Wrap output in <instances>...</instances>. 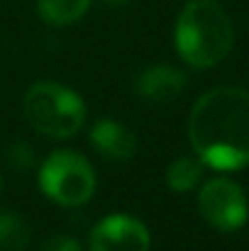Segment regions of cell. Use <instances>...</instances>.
<instances>
[{
    "label": "cell",
    "mask_w": 249,
    "mask_h": 251,
    "mask_svg": "<svg viewBox=\"0 0 249 251\" xmlns=\"http://www.w3.org/2000/svg\"><path fill=\"white\" fill-rule=\"evenodd\" d=\"M188 139L198 159L218 171L249 164V93L245 88H213L198 98L188 117Z\"/></svg>",
    "instance_id": "cell-1"
},
{
    "label": "cell",
    "mask_w": 249,
    "mask_h": 251,
    "mask_svg": "<svg viewBox=\"0 0 249 251\" xmlns=\"http://www.w3.org/2000/svg\"><path fill=\"white\" fill-rule=\"evenodd\" d=\"M176 51L193 69L220 64L235 42L232 20L215 0H191L176 20Z\"/></svg>",
    "instance_id": "cell-2"
},
{
    "label": "cell",
    "mask_w": 249,
    "mask_h": 251,
    "mask_svg": "<svg viewBox=\"0 0 249 251\" xmlns=\"http://www.w3.org/2000/svg\"><path fill=\"white\" fill-rule=\"evenodd\" d=\"M27 122L44 137L69 139L85 122V105L71 88L52 81L34 83L25 95Z\"/></svg>",
    "instance_id": "cell-3"
},
{
    "label": "cell",
    "mask_w": 249,
    "mask_h": 251,
    "mask_svg": "<svg viewBox=\"0 0 249 251\" xmlns=\"http://www.w3.org/2000/svg\"><path fill=\"white\" fill-rule=\"evenodd\" d=\"M39 185L54 202L76 207L88 202L95 193V173L85 156L71 149H59L49 154L39 168Z\"/></svg>",
    "instance_id": "cell-4"
},
{
    "label": "cell",
    "mask_w": 249,
    "mask_h": 251,
    "mask_svg": "<svg viewBox=\"0 0 249 251\" xmlns=\"http://www.w3.org/2000/svg\"><path fill=\"white\" fill-rule=\"evenodd\" d=\"M198 207L205 222L218 232H237L249 220L245 190L230 178H213L198 193Z\"/></svg>",
    "instance_id": "cell-5"
},
{
    "label": "cell",
    "mask_w": 249,
    "mask_h": 251,
    "mask_svg": "<svg viewBox=\"0 0 249 251\" xmlns=\"http://www.w3.org/2000/svg\"><path fill=\"white\" fill-rule=\"evenodd\" d=\"M149 229L130 215H110L100 220L88 239L90 251H149Z\"/></svg>",
    "instance_id": "cell-6"
},
{
    "label": "cell",
    "mask_w": 249,
    "mask_h": 251,
    "mask_svg": "<svg viewBox=\"0 0 249 251\" xmlns=\"http://www.w3.org/2000/svg\"><path fill=\"white\" fill-rule=\"evenodd\" d=\"M183 88H186V74L173 66H166V64L147 66L135 78L137 95H142L144 100H152V102H168V100L178 98Z\"/></svg>",
    "instance_id": "cell-7"
},
{
    "label": "cell",
    "mask_w": 249,
    "mask_h": 251,
    "mask_svg": "<svg viewBox=\"0 0 249 251\" xmlns=\"http://www.w3.org/2000/svg\"><path fill=\"white\" fill-rule=\"evenodd\" d=\"M90 144L95 147L98 154H103L105 159H115V161H125L135 156L137 151V139L130 132V127L115 120L95 122L90 129Z\"/></svg>",
    "instance_id": "cell-8"
},
{
    "label": "cell",
    "mask_w": 249,
    "mask_h": 251,
    "mask_svg": "<svg viewBox=\"0 0 249 251\" xmlns=\"http://www.w3.org/2000/svg\"><path fill=\"white\" fill-rule=\"evenodd\" d=\"M90 0H37V10L49 25H71L88 12Z\"/></svg>",
    "instance_id": "cell-9"
},
{
    "label": "cell",
    "mask_w": 249,
    "mask_h": 251,
    "mask_svg": "<svg viewBox=\"0 0 249 251\" xmlns=\"http://www.w3.org/2000/svg\"><path fill=\"white\" fill-rule=\"evenodd\" d=\"M200 176H203V161L181 156L166 168V185L173 193H188L200 183Z\"/></svg>",
    "instance_id": "cell-10"
},
{
    "label": "cell",
    "mask_w": 249,
    "mask_h": 251,
    "mask_svg": "<svg viewBox=\"0 0 249 251\" xmlns=\"http://www.w3.org/2000/svg\"><path fill=\"white\" fill-rule=\"evenodd\" d=\"M29 242V229L25 220L10 212H0V247L5 249H25Z\"/></svg>",
    "instance_id": "cell-11"
},
{
    "label": "cell",
    "mask_w": 249,
    "mask_h": 251,
    "mask_svg": "<svg viewBox=\"0 0 249 251\" xmlns=\"http://www.w3.org/2000/svg\"><path fill=\"white\" fill-rule=\"evenodd\" d=\"M7 161H10V166H12V168L27 171V168L32 166V161H34L29 144H25V142H17V144H12V147L7 149Z\"/></svg>",
    "instance_id": "cell-12"
},
{
    "label": "cell",
    "mask_w": 249,
    "mask_h": 251,
    "mask_svg": "<svg viewBox=\"0 0 249 251\" xmlns=\"http://www.w3.org/2000/svg\"><path fill=\"white\" fill-rule=\"evenodd\" d=\"M42 251H81V244L69 234H54L42 244Z\"/></svg>",
    "instance_id": "cell-13"
},
{
    "label": "cell",
    "mask_w": 249,
    "mask_h": 251,
    "mask_svg": "<svg viewBox=\"0 0 249 251\" xmlns=\"http://www.w3.org/2000/svg\"><path fill=\"white\" fill-rule=\"evenodd\" d=\"M115 2H120V0H115Z\"/></svg>",
    "instance_id": "cell-14"
},
{
    "label": "cell",
    "mask_w": 249,
    "mask_h": 251,
    "mask_svg": "<svg viewBox=\"0 0 249 251\" xmlns=\"http://www.w3.org/2000/svg\"><path fill=\"white\" fill-rule=\"evenodd\" d=\"M0 183H2V178H0Z\"/></svg>",
    "instance_id": "cell-15"
}]
</instances>
